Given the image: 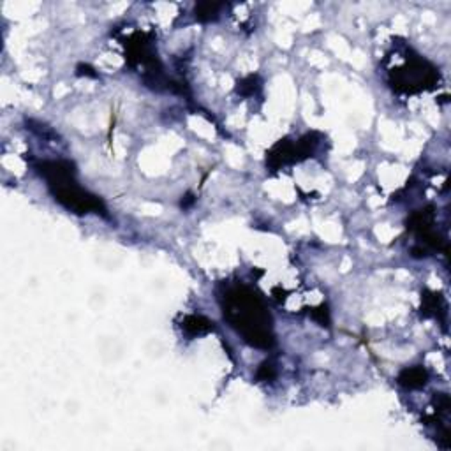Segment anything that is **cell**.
<instances>
[{
  "label": "cell",
  "mask_w": 451,
  "mask_h": 451,
  "mask_svg": "<svg viewBox=\"0 0 451 451\" xmlns=\"http://www.w3.org/2000/svg\"><path fill=\"white\" fill-rule=\"evenodd\" d=\"M259 90H261V79L258 74L247 76L237 85V93H240L242 97H254L256 93H259Z\"/></svg>",
  "instance_id": "obj_9"
},
{
  "label": "cell",
  "mask_w": 451,
  "mask_h": 451,
  "mask_svg": "<svg viewBox=\"0 0 451 451\" xmlns=\"http://www.w3.org/2000/svg\"><path fill=\"white\" fill-rule=\"evenodd\" d=\"M277 377V369L275 363L272 360H266L259 365L258 372H256V379L258 381H273Z\"/></svg>",
  "instance_id": "obj_10"
},
{
  "label": "cell",
  "mask_w": 451,
  "mask_h": 451,
  "mask_svg": "<svg viewBox=\"0 0 451 451\" xmlns=\"http://www.w3.org/2000/svg\"><path fill=\"white\" fill-rule=\"evenodd\" d=\"M446 303L440 293H433V291H425L421 296V315L423 318H436L440 322H446Z\"/></svg>",
  "instance_id": "obj_7"
},
{
  "label": "cell",
  "mask_w": 451,
  "mask_h": 451,
  "mask_svg": "<svg viewBox=\"0 0 451 451\" xmlns=\"http://www.w3.org/2000/svg\"><path fill=\"white\" fill-rule=\"evenodd\" d=\"M76 74L78 76H90V78H97V72H93V69L86 64H79L76 67Z\"/></svg>",
  "instance_id": "obj_12"
},
{
  "label": "cell",
  "mask_w": 451,
  "mask_h": 451,
  "mask_svg": "<svg viewBox=\"0 0 451 451\" xmlns=\"http://www.w3.org/2000/svg\"><path fill=\"white\" fill-rule=\"evenodd\" d=\"M194 201H196V197H194L192 194H187L185 200H182V208H183V210H187V208H189L190 204L194 203Z\"/></svg>",
  "instance_id": "obj_13"
},
{
  "label": "cell",
  "mask_w": 451,
  "mask_h": 451,
  "mask_svg": "<svg viewBox=\"0 0 451 451\" xmlns=\"http://www.w3.org/2000/svg\"><path fill=\"white\" fill-rule=\"evenodd\" d=\"M48 187H50L51 196L55 197V201L60 203L64 208H67L69 211H72V214H97L103 215V217H107L106 204L103 203V200L99 196H96V194H90L89 190L81 189L74 176L48 183Z\"/></svg>",
  "instance_id": "obj_2"
},
{
  "label": "cell",
  "mask_w": 451,
  "mask_h": 451,
  "mask_svg": "<svg viewBox=\"0 0 451 451\" xmlns=\"http://www.w3.org/2000/svg\"><path fill=\"white\" fill-rule=\"evenodd\" d=\"M429 370L421 365L416 367H407V369L402 370L397 377V383L400 384L405 390H421V388L426 386L429 383Z\"/></svg>",
  "instance_id": "obj_6"
},
{
  "label": "cell",
  "mask_w": 451,
  "mask_h": 451,
  "mask_svg": "<svg viewBox=\"0 0 451 451\" xmlns=\"http://www.w3.org/2000/svg\"><path fill=\"white\" fill-rule=\"evenodd\" d=\"M312 318H314L321 326H329V311L326 305H321L319 308H315V311L312 312Z\"/></svg>",
  "instance_id": "obj_11"
},
{
  "label": "cell",
  "mask_w": 451,
  "mask_h": 451,
  "mask_svg": "<svg viewBox=\"0 0 451 451\" xmlns=\"http://www.w3.org/2000/svg\"><path fill=\"white\" fill-rule=\"evenodd\" d=\"M221 307L226 321L249 346L258 349H272L275 346L272 315L263 298L251 287L244 284L228 287L221 294Z\"/></svg>",
  "instance_id": "obj_1"
},
{
  "label": "cell",
  "mask_w": 451,
  "mask_h": 451,
  "mask_svg": "<svg viewBox=\"0 0 451 451\" xmlns=\"http://www.w3.org/2000/svg\"><path fill=\"white\" fill-rule=\"evenodd\" d=\"M224 4H211V2H201L194 8V18L201 23H210L218 20L221 16V9Z\"/></svg>",
  "instance_id": "obj_8"
},
{
  "label": "cell",
  "mask_w": 451,
  "mask_h": 451,
  "mask_svg": "<svg viewBox=\"0 0 451 451\" xmlns=\"http://www.w3.org/2000/svg\"><path fill=\"white\" fill-rule=\"evenodd\" d=\"M180 328H182V332L185 333L189 339H196V336H203L214 332L215 322L201 314H190L182 319Z\"/></svg>",
  "instance_id": "obj_5"
},
{
  "label": "cell",
  "mask_w": 451,
  "mask_h": 451,
  "mask_svg": "<svg viewBox=\"0 0 451 451\" xmlns=\"http://www.w3.org/2000/svg\"><path fill=\"white\" fill-rule=\"evenodd\" d=\"M322 134L319 133H308L303 138H300L298 141L289 140H280L270 148V152L266 154V166L272 171L284 168V166L294 164V162H301L305 159L312 157V154L318 148L319 141H321Z\"/></svg>",
  "instance_id": "obj_4"
},
{
  "label": "cell",
  "mask_w": 451,
  "mask_h": 451,
  "mask_svg": "<svg viewBox=\"0 0 451 451\" xmlns=\"http://www.w3.org/2000/svg\"><path fill=\"white\" fill-rule=\"evenodd\" d=\"M390 83L397 92H419V90L432 89L439 81V71L419 57H411L404 65L390 72Z\"/></svg>",
  "instance_id": "obj_3"
}]
</instances>
